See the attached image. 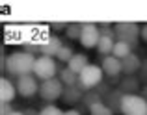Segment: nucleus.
<instances>
[{"label":"nucleus","instance_id":"f257e3e1","mask_svg":"<svg viewBox=\"0 0 147 115\" xmlns=\"http://www.w3.org/2000/svg\"><path fill=\"white\" fill-rule=\"evenodd\" d=\"M36 60L37 57L34 54L26 50H19V52H13V54L7 56V63H6V72L17 76H26V74H34V65H36Z\"/></svg>","mask_w":147,"mask_h":115},{"label":"nucleus","instance_id":"f03ea898","mask_svg":"<svg viewBox=\"0 0 147 115\" xmlns=\"http://www.w3.org/2000/svg\"><path fill=\"white\" fill-rule=\"evenodd\" d=\"M102 76H104L102 67H99V65H95V63H90L78 74V84H76V87L82 89L84 93H88V91L95 89L99 84H102Z\"/></svg>","mask_w":147,"mask_h":115},{"label":"nucleus","instance_id":"7ed1b4c3","mask_svg":"<svg viewBox=\"0 0 147 115\" xmlns=\"http://www.w3.org/2000/svg\"><path fill=\"white\" fill-rule=\"evenodd\" d=\"M114 30H115V35H117V41L129 43L130 47L138 45V37H140L142 28L136 22H115Z\"/></svg>","mask_w":147,"mask_h":115},{"label":"nucleus","instance_id":"20e7f679","mask_svg":"<svg viewBox=\"0 0 147 115\" xmlns=\"http://www.w3.org/2000/svg\"><path fill=\"white\" fill-rule=\"evenodd\" d=\"M60 72L58 69V63L52 60V57H47V56H39L36 60V65H34V76L39 80H52L56 78V74Z\"/></svg>","mask_w":147,"mask_h":115},{"label":"nucleus","instance_id":"39448f33","mask_svg":"<svg viewBox=\"0 0 147 115\" xmlns=\"http://www.w3.org/2000/svg\"><path fill=\"white\" fill-rule=\"evenodd\" d=\"M123 115H147V100L142 95H125L121 102Z\"/></svg>","mask_w":147,"mask_h":115},{"label":"nucleus","instance_id":"423d86ee","mask_svg":"<svg viewBox=\"0 0 147 115\" xmlns=\"http://www.w3.org/2000/svg\"><path fill=\"white\" fill-rule=\"evenodd\" d=\"M65 91V86L61 84L60 78H52V80H45L39 84V97L45 102H54L58 98H61Z\"/></svg>","mask_w":147,"mask_h":115},{"label":"nucleus","instance_id":"0eeeda50","mask_svg":"<svg viewBox=\"0 0 147 115\" xmlns=\"http://www.w3.org/2000/svg\"><path fill=\"white\" fill-rule=\"evenodd\" d=\"M100 39V28L95 22H82V35H80V43L86 48H93L99 45Z\"/></svg>","mask_w":147,"mask_h":115},{"label":"nucleus","instance_id":"6e6552de","mask_svg":"<svg viewBox=\"0 0 147 115\" xmlns=\"http://www.w3.org/2000/svg\"><path fill=\"white\" fill-rule=\"evenodd\" d=\"M15 86H17V93L24 98H30V97L39 93V84H37V78L34 74H26V76L17 78Z\"/></svg>","mask_w":147,"mask_h":115},{"label":"nucleus","instance_id":"1a4fd4ad","mask_svg":"<svg viewBox=\"0 0 147 115\" xmlns=\"http://www.w3.org/2000/svg\"><path fill=\"white\" fill-rule=\"evenodd\" d=\"M100 67H102V72H104L106 76H110V78H117V76L123 72V63H121V60H117L115 56H106V57H102V63H100Z\"/></svg>","mask_w":147,"mask_h":115},{"label":"nucleus","instance_id":"9d476101","mask_svg":"<svg viewBox=\"0 0 147 115\" xmlns=\"http://www.w3.org/2000/svg\"><path fill=\"white\" fill-rule=\"evenodd\" d=\"M15 95H17V86H13L7 78L0 80V102L11 104V100L15 98Z\"/></svg>","mask_w":147,"mask_h":115},{"label":"nucleus","instance_id":"9b49d317","mask_svg":"<svg viewBox=\"0 0 147 115\" xmlns=\"http://www.w3.org/2000/svg\"><path fill=\"white\" fill-rule=\"evenodd\" d=\"M121 63H123V72H125L127 76H134L136 72H140V69H142V60L136 54L127 56L125 60H121Z\"/></svg>","mask_w":147,"mask_h":115},{"label":"nucleus","instance_id":"f8f14e48","mask_svg":"<svg viewBox=\"0 0 147 115\" xmlns=\"http://www.w3.org/2000/svg\"><path fill=\"white\" fill-rule=\"evenodd\" d=\"M123 97H125V93H123L121 89H114V91H110V93L104 97V104H106L114 113H115V112H121Z\"/></svg>","mask_w":147,"mask_h":115},{"label":"nucleus","instance_id":"ddd939ff","mask_svg":"<svg viewBox=\"0 0 147 115\" xmlns=\"http://www.w3.org/2000/svg\"><path fill=\"white\" fill-rule=\"evenodd\" d=\"M61 47H63V45H61L60 37H58V35H50V39L41 47V54L47 56V57H56Z\"/></svg>","mask_w":147,"mask_h":115},{"label":"nucleus","instance_id":"4468645a","mask_svg":"<svg viewBox=\"0 0 147 115\" xmlns=\"http://www.w3.org/2000/svg\"><path fill=\"white\" fill-rule=\"evenodd\" d=\"M117 89H121L125 95H136V91L140 89V78H136V76H125L119 82Z\"/></svg>","mask_w":147,"mask_h":115},{"label":"nucleus","instance_id":"2eb2a0df","mask_svg":"<svg viewBox=\"0 0 147 115\" xmlns=\"http://www.w3.org/2000/svg\"><path fill=\"white\" fill-rule=\"evenodd\" d=\"M84 98V91L78 89V87H65L63 95H61V100L65 102V104H76V102H80Z\"/></svg>","mask_w":147,"mask_h":115},{"label":"nucleus","instance_id":"dca6fc26","mask_svg":"<svg viewBox=\"0 0 147 115\" xmlns=\"http://www.w3.org/2000/svg\"><path fill=\"white\" fill-rule=\"evenodd\" d=\"M117 41L114 39V37H106V35H100L99 39V45H97V50L99 54H102L104 57L106 56H112V52H114V47Z\"/></svg>","mask_w":147,"mask_h":115},{"label":"nucleus","instance_id":"f3484780","mask_svg":"<svg viewBox=\"0 0 147 115\" xmlns=\"http://www.w3.org/2000/svg\"><path fill=\"white\" fill-rule=\"evenodd\" d=\"M88 57H86V54H75V57H73L71 61L67 63V67L71 69L73 72H76V74H80V72L84 71V69L88 67Z\"/></svg>","mask_w":147,"mask_h":115},{"label":"nucleus","instance_id":"a211bd4d","mask_svg":"<svg viewBox=\"0 0 147 115\" xmlns=\"http://www.w3.org/2000/svg\"><path fill=\"white\" fill-rule=\"evenodd\" d=\"M60 80L65 87H75L78 84V74L73 72L69 67H65V69H60Z\"/></svg>","mask_w":147,"mask_h":115},{"label":"nucleus","instance_id":"6ab92c4d","mask_svg":"<svg viewBox=\"0 0 147 115\" xmlns=\"http://www.w3.org/2000/svg\"><path fill=\"white\" fill-rule=\"evenodd\" d=\"M130 54H132V47L129 43H123V41H117L114 47V52H112V56H115L117 60H125Z\"/></svg>","mask_w":147,"mask_h":115},{"label":"nucleus","instance_id":"aec40b11","mask_svg":"<svg viewBox=\"0 0 147 115\" xmlns=\"http://www.w3.org/2000/svg\"><path fill=\"white\" fill-rule=\"evenodd\" d=\"M82 102L88 106V108H91V106L99 104V102H104V98H102V95H99L95 89H91V91H88V93H84Z\"/></svg>","mask_w":147,"mask_h":115},{"label":"nucleus","instance_id":"412c9836","mask_svg":"<svg viewBox=\"0 0 147 115\" xmlns=\"http://www.w3.org/2000/svg\"><path fill=\"white\" fill-rule=\"evenodd\" d=\"M73 57H75V50H73V47H71V45H63V47L60 48V52H58L56 60L61 61V63H69Z\"/></svg>","mask_w":147,"mask_h":115},{"label":"nucleus","instance_id":"4be33fe9","mask_svg":"<svg viewBox=\"0 0 147 115\" xmlns=\"http://www.w3.org/2000/svg\"><path fill=\"white\" fill-rule=\"evenodd\" d=\"M65 33H67L69 39H78L80 41V35H82V22H69Z\"/></svg>","mask_w":147,"mask_h":115},{"label":"nucleus","instance_id":"5701e85b","mask_svg":"<svg viewBox=\"0 0 147 115\" xmlns=\"http://www.w3.org/2000/svg\"><path fill=\"white\" fill-rule=\"evenodd\" d=\"M90 115H115V113L112 112L104 102H99V104H95V106L90 108Z\"/></svg>","mask_w":147,"mask_h":115},{"label":"nucleus","instance_id":"b1692460","mask_svg":"<svg viewBox=\"0 0 147 115\" xmlns=\"http://www.w3.org/2000/svg\"><path fill=\"white\" fill-rule=\"evenodd\" d=\"M65 112H61L58 106H54V104H49V106H45L43 110L39 112V115H63Z\"/></svg>","mask_w":147,"mask_h":115},{"label":"nucleus","instance_id":"393cba45","mask_svg":"<svg viewBox=\"0 0 147 115\" xmlns=\"http://www.w3.org/2000/svg\"><path fill=\"white\" fill-rule=\"evenodd\" d=\"M24 50L30 52V54H39V52H41V47L30 41V43H24Z\"/></svg>","mask_w":147,"mask_h":115},{"label":"nucleus","instance_id":"a878e982","mask_svg":"<svg viewBox=\"0 0 147 115\" xmlns=\"http://www.w3.org/2000/svg\"><path fill=\"white\" fill-rule=\"evenodd\" d=\"M140 82L147 84V60L142 61V69H140Z\"/></svg>","mask_w":147,"mask_h":115},{"label":"nucleus","instance_id":"bb28decb","mask_svg":"<svg viewBox=\"0 0 147 115\" xmlns=\"http://www.w3.org/2000/svg\"><path fill=\"white\" fill-rule=\"evenodd\" d=\"M11 104H7V102H2V106H0V115H11Z\"/></svg>","mask_w":147,"mask_h":115},{"label":"nucleus","instance_id":"cd10ccee","mask_svg":"<svg viewBox=\"0 0 147 115\" xmlns=\"http://www.w3.org/2000/svg\"><path fill=\"white\" fill-rule=\"evenodd\" d=\"M69 22H50V28L52 30H67Z\"/></svg>","mask_w":147,"mask_h":115},{"label":"nucleus","instance_id":"c85d7f7f","mask_svg":"<svg viewBox=\"0 0 147 115\" xmlns=\"http://www.w3.org/2000/svg\"><path fill=\"white\" fill-rule=\"evenodd\" d=\"M140 37H142V41H144V43H147V24L144 26V28H142V32H140Z\"/></svg>","mask_w":147,"mask_h":115},{"label":"nucleus","instance_id":"c756f323","mask_svg":"<svg viewBox=\"0 0 147 115\" xmlns=\"http://www.w3.org/2000/svg\"><path fill=\"white\" fill-rule=\"evenodd\" d=\"M63 115H80V112L78 110H69V112H65Z\"/></svg>","mask_w":147,"mask_h":115},{"label":"nucleus","instance_id":"7c9ffc66","mask_svg":"<svg viewBox=\"0 0 147 115\" xmlns=\"http://www.w3.org/2000/svg\"><path fill=\"white\" fill-rule=\"evenodd\" d=\"M142 97L147 100V86H144V89H142Z\"/></svg>","mask_w":147,"mask_h":115},{"label":"nucleus","instance_id":"2f4dec72","mask_svg":"<svg viewBox=\"0 0 147 115\" xmlns=\"http://www.w3.org/2000/svg\"><path fill=\"white\" fill-rule=\"evenodd\" d=\"M11 115H26L24 112H19V110H13V112H11Z\"/></svg>","mask_w":147,"mask_h":115},{"label":"nucleus","instance_id":"473e14b6","mask_svg":"<svg viewBox=\"0 0 147 115\" xmlns=\"http://www.w3.org/2000/svg\"><path fill=\"white\" fill-rule=\"evenodd\" d=\"M34 115H36V113H34Z\"/></svg>","mask_w":147,"mask_h":115}]
</instances>
